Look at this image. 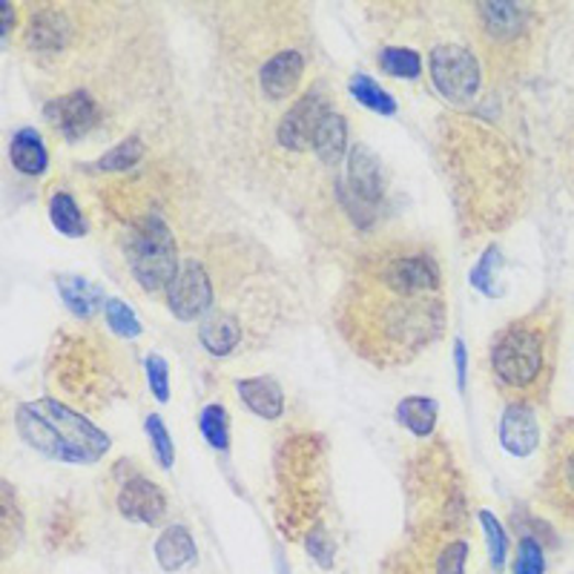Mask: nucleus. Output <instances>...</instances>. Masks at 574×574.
<instances>
[{
  "label": "nucleus",
  "mask_w": 574,
  "mask_h": 574,
  "mask_svg": "<svg viewBox=\"0 0 574 574\" xmlns=\"http://www.w3.org/2000/svg\"><path fill=\"white\" fill-rule=\"evenodd\" d=\"M500 446L515 457H529L538 451L540 426L534 405H506L500 417Z\"/></svg>",
  "instance_id": "nucleus-11"
},
{
  "label": "nucleus",
  "mask_w": 574,
  "mask_h": 574,
  "mask_svg": "<svg viewBox=\"0 0 574 574\" xmlns=\"http://www.w3.org/2000/svg\"><path fill=\"white\" fill-rule=\"evenodd\" d=\"M305 549H307V554H311V558H314L322 569L334 566L336 545H334V540H330L328 531L322 529V526H316V529L307 534Z\"/></svg>",
  "instance_id": "nucleus-35"
},
{
  "label": "nucleus",
  "mask_w": 574,
  "mask_h": 574,
  "mask_svg": "<svg viewBox=\"0 0 574 574\" xmlns=\"http://www.w3.org/2000/svg\"><path fill=\"white\" fill-rule=\"evenodd\" d=\"M380 67L394 78L417 81L423 75V58L408 46H385V49H380Z\"/></svg>",
  "instance_id": "nucleus-25"
},
{
  "label": "nucleus",
  "mask_w": 574,
  "mask_h": 574,
  "mask_svg": "<svg viewBox=\"0 0 574 574\" xmlns=\"http://www.w3.org/2000/svg\"><path fill=\"white\" fill-rule=\"evenodd\" d=\"M480 522H483L485 540H488V563H492L494 574H500L503 566H506V554H508V540H506V529H503V522L483 508L480 511Z\"/></svg>",
  "instance_id": "nucleus-29"
},
{
  "label": "nucleus",
  "mask_w": 574,
  "mask_h": 574,
  "mask_svg": "<svg viewBox=\"0 0 574 574\" xmlns=\"http://www.w3.org/2000/svg\"><path fill=\"white\" fill-rule=\"evenodd\" d=\"M199 428H202V437L210 442V448H216V451L230 448V417H227V408L222 403L204 405L199 414Z\"/></svg>",
  "instance_id": "nucleus-24"
},
{
  "label": "nucleus",
  "mask_w": 574,
  "mask_h": 574,
  "mask_svg": "<svg viewBox=\"0 0 574 574\" xmlns=\"http://www.w3.org/2000/svg\"><path fill=\"white\" fill-rule=\"evenodd\" d=\"M348 184L351 193L362 202H376L382 195V170L380 161L368 147H353L348 156Z\"/></svg>",
  "instance_id": "nucleus-17"
},
{
  "label": "nucleus",
  "mask_w": 574,
  "mask_h": 574,
  "mask_svg": "<svg viewBox=\"0 0 574 574\" xmlns=\"http://www.w3.org/2000/svg\"><path fill=\"white\" fill-rule=\"evenodd\" d=\"M540 494L554 515L574 526V417L560 419L549 437Z\"/></svg>",
  "instance_id": "nucleus-5"
},
{
  "label": "nucleus",
  "mask_w": 574,
  "mask_h": 574,
  "mask_svg": "<svg viewBox=\"0 0 574 574\" xmlns=\"http://www.w3.org/2000/svg\"><path fill=\"white\" fill-rule=\"evenodd\" d=\"M480 30L483 37L500 53H515L517 46L531 35V12L522 3H480Z\"/></svg>",
  "instance_id": "nucleus-8"
},
{
  "label": "nucleus",
  "mask_w": 574,
  "mask_h": 574,
  "mask_svg": "<svg viewBox=\"0 0 574 574\" xmlns=\"http://www.w3.org/2000/svg\"><path fill=\"white\" fill-rule=\"evenodd\" d=\"M469 552L471 549L465 540H448V543L442 545L437 563H434V574H465Z\"/></svg>",
  "instance_id": "nucleus-33"
},
{
  "label": "nucleus",
  "mask_w": 574,
  "mask_h": 574,
  "mask_svg": "<svg viewBox=\"0 0 574 574\" xmlns=\"http://www.w3.org/2000/svg\"><path fill=\"white\" fill-rule=\"evenodd\" d=\"M167 305L170 314L181 322H193L199 316H207L213 311V282H210L207 270L202 261L184 259L179 273L167 288Z\"/></svg>",
  "instance_id": "nucleus-7"
},
{
  "label": "nucleus",
  "mask_w": 574,
  "mask_h": 574,
  "mask_svg": "<svg viewBox=\"0 0 574 574\" xmlns=\"http://www.w3.org/2000/svg\"><path fill=\"white\" fill-rule=\"evenodd\" d=\"M351 95L357 98V104L368 106L371 112H380V115H394L396 101L391 92H385L380 83L368 78V75H353L351 78Z\"/></svg>",
  "instance_id": "nucleus-26"
},
{
  "label": "nucleus",
  "mask_w": 574,
  "mask_h": 574,
  "mask_svg": "<svg viewBox=\"0 0 574 574\" xmlns=\"http://www.w3.org/2000/svg\"><path fill=\"white\" fill-rule=\"evenodd\" d=\"M336 328L373 365H405L446 330L440 265L423 247H382L353 265L336 302Z\"/></svg>",
  "instance_id": "nucleus-1"
},
{
  "label": "nucleus",
  "mask_w": 574,
  "mask_h": 574,
  "mask_svg": "<svg viewBox=\"0 0 574 574\" xmlns=\"http://www.w3.org/2000/svg\"><path fill=\"white\" fill-rule=\"evenodd\" d=\"M328 106L322 104L319 95H305L299 104H293L291 110L284 112L282 124H279V144L288 149H307L314 142L316 124L325 115Z\"/></svg>",
  "instance_id": "nucleus-12"
},
{
  "label": "nucleus",
  "mask_w": 574,
  "mask_h": 574,
  "mask_svg": "<svg viewBox=\"0 0 574 574\" xmlns=\"http://www.w3.org/2000/svg\"><path fill=\"white\" fill-rule=\"evenodd\" d=\"M144 428H147L149 446L156 451L158 465H161V469H172V463H176V448H172V437L170 431H167L165 419L158 417V414H149Z\"/></svg>",
  "instance_id": "nucleus-30"
},
{
  "label": "nucleus",
  "mask_w": 574,
  "mask_h": 574,
  "mask_svg": "<svg viewBox=\"0 0 574 574\" xmlns=\"http://www.w3.org/2000/svg\"><path fill=\"white\" fill-rule=\"evenodd\" d=\"M437 414H440V405L434 403L431 396H405L396 403L394 417L403 428H408L410 434L417 437H428L437 426Z\"/></svg>",
  "instance_id": "nucleus-21"
},
{
  "label": "nucleus",
  "mask_w": 574,
  "mask_h": 574,
  "mask_svg": "<svg viewBox=\"0 0 574 574\" xmlns=\"http://www.w3.org/2000/svg\"><path fill=\"white\" fill-rule=\"evenodd\" d=\"M30 41L41 49H49V46L60 44V35H64V18L58 12H46V15H32L30 23Z\"/></svg>",
  "instance_id": "nucleus-31"
},
{
  "label": "nucleus",
  "mask_w": 574,
  "mask_h": 574,
  "mask_svg": "<svg viewBox=\"0 0 574 574\" xmlns=\"http://www.w3.org/2000/svg\"><path fill=\"white\" fill-rule=\"evenodd\" d=\"M144 158V142L138 138V135H130V138H124V142H119L115 147L106 153V156H101L98 161H92L90 170L95 172H127L133 170L138 161Z\"/></svg>",
  "instance_id": "nucleus-23"
},
{
  "label": "nucleus",
  "mask_w": 574,
  "mask_h": 574,
  "mask_svg": "<svg viewBox=\"0 0 574 574\" xmlns=\"http://www.w3.org/2000/svg\"><path fill=\"white\" fill-rule=\"evenodd\" d=\"M241 403L261 419H279L284 414V391L270 376H247L236 382Z\"/></svg>",
  "instance_id": "nucleus-16"
},
{
  "label": "nucleus",
  "mask_w": 574,
  "mask_h": 574,
  "mask_svg": "<svg viewBox=\"0 0 574 574\" xmlns=\"http://www.w3.org/2000/svg\"><path fill=\"white\" fill-rule=\"evenodd\" d=\"M199 342L213 357H230L241 342V322L230 311H210L199 325Z\"/></svg>",
  "instance_id": "nucleus-14"
},
{
  "label": "nucleus",
  "mask_w": 574,
  "mask_h": 574,
  "mask_svg": "<svg viewBox=\"0 0 574 574\" xmlns=\"http://www.w3.org/2000/svg\"><path fill=\"white\" fill-rule=\"evenodd\" d=\"M465 362H469V357H465V342L463 339H454V365H457V385H460V391H465Z\"/></svg>",
  "instance_id": "nucleus-36"
},
{
  "label": "nucleus",
  "mask_w": 574,
  "mask_h": 574,
  "mask_svg": "<svg viewBox=\"0 0 574 574\" xmlns=\"http://www.w3.org/2000/svg\"><path fill=\"white\" fill-rule=\"evenodd\" d=\"M15 423L23 440L58 463L90 465L101 460L112 446L101 428L55 399L23 403L15 410Z\"/></svg>",
  "instance_id": "nucleus-3"
},
{
  "label": "nucleus",
  "mask_w": 574,
  "mask_h": 574,
  "mask_svg": "<svg viewBox=\"0 0 574 574\" xmlns=\"http://www.w3.org/2000/svg\"><path fill=\"white\" fill-rule=\"evenodd\" d=\"M153 554H156V563L165 572H181L190 563H195L199 558V549H195V540L190 534L187 526H179V522H172L167 526L161 534H158L156 545H153Z\"/></svg>",
  "instance_id": "nucleus-15"
},
{
  "label": "nucleus",
  "mask_w": 574,
  "mask_h": 574,
  "mask_svg": "<svg viewBox=\"0 0 574 574\" xmlns=\"http://www.w3.org/2000/svg\"><path fill=\"white\" fill-rule=\"evenodd\" d=\"M0 9H3V37H9L12 21H15V7H12V3H0Z\"/></svg>",
  "instance_id": "nucleus-37"
},
{
  "label": "nucleus",
  "mask_w": 574,
  "mask_h": 574,
  "mask_svg": "<svg viewBox=\"0 0 574 574\" xmlns=\"http://www.w3.org/2000/svg\"><path fill=\"white\" fill-rule=\"evenodd\" d=\"M428 72L431 83L437 87L448 104L465 106L480 92V64L471 49L460 44L434 46L428 55Z\"/></svg>",
  "instance_id": "nucleus-6"
},
{
  "label": "nucleus",
  "mask_w": 574,
  "mask_h": 574,
  "mask_svg": "<svg viewBox=\"0 0 574 574\" xmlns=\"http://www.w3.org/2000/svg\"><path fill=\"white\" fill-rule=\"evenodd\" d=\"M9 161L23 176H44L49 167V153L35 127H21L9 142Z\"/></svg>",
  "instance_id": "nucleus-18"
},
{
  "label": "nucleus",
  "mask_w": 574,
  "mask_h": 574,
  "mask_svg": "<svg viewBox=\"0 0 574 574\" xmlns=\"http://www.w3.org/2000/svg\"><path fill=\"white\" fill-rule=\"evenodd\" d=\"M314 153L325 165H339L348 153V121L336 110H325V115L316 124L314 142H311Z\"/></svg>",
  "instance_id": "nucleus-19"
},
{
  "label": "nucleus",
  "mask_w": 574,
  "mask_h": 574,
  "mask_svg": "<svg viewBox=\"0 0 574 574\" xmlns=\"http://www.w3.org/2000/svg\"><path fill=\"white\" fill-rule=\"evenodd\" d=\"M302 72H305V58L296 49H284L277 53L270 60H265V67L259 72L261 92L270 98V101H288V98L296 92L299 81H302Z\"/></svg>",
  "instance_id": "nucleus-13"
},
{
  "label": "nucleus",
  "mask_w": 574,
  "mask_h": 574,
  "mask_svg": "<svg viewBox=\"0 0 574 574\" xmlns=\"http://www.w3.org/2000/svg\"><path fill=\"white\" fill-rule=\"evenodd\" d=\"M124 254H127L135 282L142 284L147 293L170 288L181 268L176 236L161 216L138 218L124 239Z\"/></svg>",
  "instance_id": "nucleus-4"
},
{
  "label": "nucleus",
  "mask_w": 574,
  "mask_h": 574,
  "mask_svg": "<svg viewBox=\"0 0 574 574\" xmlns=\"http://www.w3.org/2000/svg\"><path fill=\"white\" fill-rule=\"evenodd\" d=\"M49 218H53L55 230L60 236H67V239H81L90 230L81 207H78V202H75L72 193H67V190L53 193V199H49Z\"/></svg>",
  "instance_id": "nucleus-22"
},
{
  "label": "nucleus",
  "mask_w": 574,
  "mask_h": 574,
  "mask_svg": "<svg viewBox=\"0 0 574 574\" xmlns=\"http://www.w3.org/2000/svg\"><path fill=\"white\" fill-rule=\"evenodd\" d=\"M515 574H545L543 545L534 538H522L520 543H517Z\"/></svg>",
  "instance_id": "nucleus-32"
},
{
  "label": "nucleus",
  "mask_w": 574,
  "mask_h": 574,
  "mask_svg": "<svg viewBox=\"0 0 574 574\" xmlns=\"http://www.w3.org/2000/svg\"><path fill=\"white\" fill-rule=\"evenodd\" d=\"M144 368H147L149 391L156 394L158 403H167V399H170V368H167L165 357H158V353H147V359H144Z\"/></svg>",
  "instance_id": "nucleus-34"
},
{
  "label": "nucleus",
  "mask_w": 574,
  "mask_h": 574,
  "mask_svg": "<svg viewBox=\"0 0 574 574\" xmlns=\"http://www.w3.org/2000/svg\"><path fill=\"white\" fill-rule=\"evenodd\" d=\"M560 316L531 311L508 322L488 345V371L508 405H543L558 373Z\"/></svg>",
  "instance_id": "nucleus-2"
},
{
  "label": "nucleus",
  "mask_w": 574,
  "mask_h": 574,
  "mask_svg": "<svg viewBox=\"0 0 574 574\" xmlns=\"http://www.w3.org/2000/svg\"><path fill=\"white\" fill-rule=\"evenodd\" d=\"M119 511L127 520L142 522V526H156L167 515V494L165 488L153 480L135 474L119 492Z\"/></svg>",
  "instance_id": "nucleus-10"
},
{
  "label": "nucleus",
  "mask_w": 574,
  "mask_h": 574,
  "mask_svg": "<svg viewBox=\"0 0 574 574\" xmlns=\"http://www.w3.org/2000/svg\"><path fill=\"white\" fill-rule=\"evenodd\" d=\"M104 319L112 334L121 336V339H138L142 336V322L124 299H106Z\"/></svg>",
  "instance_id": "nucleus-28"
},
{
  "label": "nucleus",
  "mask_w": 574,
  "mask_h": 574,
  "mask_svg": "<svg viewBox=\"0 0 574 574\" xmlns=\"http://www.w3.org/2000/svg\"><path fill=\"white\" fill-rule=\"evenodd\" d=\"M500 247L492 245L485 247V254L480 256V261L474 265V270L469 273L471 284L477 288L480 293H485V296H494V293H500V282H497V273H500Z\"/></svg>",
  "instance_id": "nucleus-27"
},
{
  "label": "nucleus",
  "mask_w": 574,
  "mask_h": 574,
  "mask_svg": "<svg viewBox=\"0 0 574 574\" xmlns=\"http://www.w3.org/2000/svg\"><path fill=\"white\" fill-rule=\"evenodd\" d=\"M55 284H58L60 302H64L69 314L78 316V319H90L95 311H101V307L106 305L104 293L98 291L92 282H87V279L72 277V273H60V277L55 279Z\"/></svg>",
  "instance_id": "nucleus-20"
},
{
  "label": "nucleus",
  "mask_w": 574,
  "mask_h": 574,
  "mask_svg": "<svg viewBox=\"0 0 574 574\" xmlns=\"http://www.w3.org/2000/svg\"><path fill=\"white\" fill-rule=\"evenodd\" d=\"M44 119L67 142H78V138H83V135L95 127L98 119H101V110H98V101L90 92L72 90L67 95H58L55 101H49L44 110Z\"/></svg>",
  "instance_id": "nucleus-9"
}]
</instances>
